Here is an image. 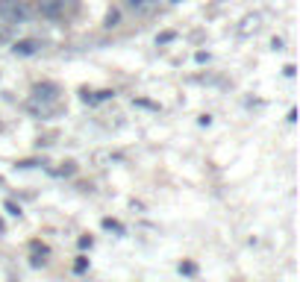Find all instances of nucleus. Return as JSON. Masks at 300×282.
Returning a JSON list of instances; mask_svg holds the SVG:
<instances>
[{
  "instance_id": "obj_1",
  "label": "nucleus",
  "mask_w": 300,
  "mask_h": 282,
  "mask_svg": "<svg viewBox=\"0 0 300 282\" xmlns=\"http://www.w3.org/2000/svg\"><path fill=\"white\" fill-rule=\"evenodd\" d=\"M59 85L56 83H38L33 88V100H30V112L35 115H50L53 112V103L59 100Z\"/></svg>"
},
{
  "instance_id": "obj_2",
  "label": "nucleus",
  "mask_w": 300,
  "mask_h": 282,
  "mask_svg": "<svg viewBox=\"0 0 300 282\" xmlns=\"http://www.w3.org/2000/svg\"><path fill=\"white\" fill-rule=\"evenodd\" d=\"M30 15H33L30 0H0V18L6 24H24Z\"/></svg>"
},
{
  "instance_id": "obj_3",
  "label": "nucleus",
  "mask_w": 300,
  "mask_h": 282,
  "mask_svg": "<svg viewBox=\"0 0 300 282\" xmlns=\"http://www.w3.org/2000/svg\"><path fill=\"white\" fill-rule=\"evenodd\" d=\"M68 12V0H38V15L47 21H59Z\"/></svg>"
},
{
  "instance_id": "obj_4",
  "label": "nucleus",
  "mask_w": 300,
  "mask_h": 282,
  "mask_svg": "<svg viewBox=\"0 0 300 282\" xmlns=\"http://www.w3.org/2000/svg\"><path fill=\"white\" fill-rule=\"evenodd\" d=\"M127 9L138 18H147L159 9V0H127Z\"/></svg>"
},
{
  "instance_id": "obj_5",
  "label": "nucleus",
  "mask_w": 300,
  "mask_h": 282,
  "mask_svg": "<svg viewBox=\"0 0 300 282\" xmlns=\"http://www.w3.org/2000/svg\"><path fill=\"white\" fill-rule=\"evenodd\" d=\"M38 50H41V41H38V38H21V41L12 44V53H15V56H33Z\"/></svg>"
},
{
  "instance_id": "obj_6",
  "label": "nucleus",
  "mask_w": 300,
  "mask_h": 282,
  "mask_svg": "<svg viewBox=\"0 0 300 282\" xmlns=\"http://www.w3.org/2000/svg\"><path fill=\"white\" fill-rule=\"evenodd\" d=\"M180 273H185V276H194V273H197V265H194V262H183V265H180Z\"/></svg>"
},
{
  "instance_id": "obj_7",
  "label": "nucleus",
  "mask_w": 300,
  "mask_h": 282,
  "mask_svg": "<svg viewBox=\"0 0 300 282\" xmlns=\"http://www.w3.org/2000/svg\"><path fill=\"white\" fill-rule=\"evenodd\" d=\"M103 227H106V230H115V233H124V227H121L118 220H112V217H106V220H103Z\"/></svg>"
},
{
  "instance_id": "obj_8",
  "label": "nucleus",
  "mask_w": 300,
  "mask_h": 282,
  "mask_svg": "<svg viewBox=\"0 0 300 282\" xmlns=\"http://www.w3.org/2000/svg\"><path fill=\"white\" fill-rule=\"evenodd\" d=\"M85 267H88V259L80 256V259H77V265H74V270H77V273H85Z\"/></svg>"
},
{
  "instance_id": "obj_9",
  "label": "nucleus",
  "mask_w": 300,
  "mask_h": 282,
  "mask_svg": "<svg viewBox=\"0 0 300 282\" xmlns=\"http://www.w3.org/2000/svg\"><path fill=\"white\" fill-rule=\"evenodd\" d=\"M6 212H9V215H15V217H21V206H15L12 200H6Z\"/></svg>"
},
{
  "instance_id": "obj_10",
  "label": "nucleus",
  "mask_w": 300,
  "mask_h": 282,
  "mask_svg": "<svg viewBox=\"0 0 300 282\" xmlns=\"http://www.w3.org/2000/svg\"><path fill=\"white\" fill-rule=\"evenodd\" d=\"M74 171H77V167H74V162H65V167H59V174H62V177H71Z\"/></svg>"
},
{
  "instance_id": "obj_11",
  "label": "nucleus",
  "mask_w": 300,
  "mask_h": 282,
  "mask_svg": "<svg viewBox=\"0 0 300 282\" xmlns=\"http://www.w3.org/2000/svg\"><path fill=\"white\" fill-rule=\"evenodd\" d=\"M118 24V9H112L109 15H106V27H115Z\"/></svg>"
},
{
  "instance_id": "obj_12",
  "label": "nucleus",
  "mask_w": 300,
  "mask_h": 282,
  "mask_svg": "<svg viewBox=\"0 0 300 282\" xmlns=\"http://www.w3.org/2000/svg\"><path fill=\"white\" fill-rule=\"evenodd\" d=\"M91 244H94V241H91V235H83V238H80V247H91Z\"/></svg>"
},
{
  "instance_id": "obj_13",
  "label": "nucleus",
  "mask_w": 300,
  "mask_h": 282,
  "mask_svg": "<svg viewBox=\"0 0 300 282\" xmlns=\"http://www.w3.org/2000/svg\"><path fill=\"white\" fill-rule=\"evenodd\" d=\"M156 41H159V44H165V41H174V33H162L159 38H156Z\"/></svg>"
},
{
  "instance_id": "obj_14",
  "label": "nucleus",
  "mask_w": 300,
  "mask_h": 282,
  "mask_svg": "<svg viewBox=\"0 0 300 282\" xmlns=\"http://www.w3.org/2000/svg\"><path fill=\"white\" fill-rule=\"evenodd\" d=\"M30 265H33V267H41V265H44V259H41V256H33V259H30Z\"/></svg>"
},
{
  "instance_id": "obj_15",
  "label": "nucleus",
  "mask_w": 300,
  "mask_h": 282,
  "mask_svg": "<svg viewBox=\"0 0 300 282\" xmlns=\"http://www.w3.org/2000/svg\"><path fill=\"white\" fill-rule=\"evenodd\" d=\"M3 230H6V227H3V220H0V233H3Z\"/></svg>"
}]
</instances>
